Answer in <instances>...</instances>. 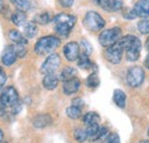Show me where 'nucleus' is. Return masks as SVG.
<instances>
[{
    "mask_svg": "<svg viewBox=\"0 0 149 143\" xmlns=\"http://www.w3.org/2000/svg\"><path fill=\"white\" fill-rule=\"evenodd\" d=\"M118 42L123 47L127 61L135 62V61L139 60L140 53H141V41L138 37L131 36V35L122 37L118 40Z\"/></svg>",
    "mask_w": 149,
    "mask_h": 143,
    "instance_id": "f257e3e1",
    "label": "nucleus"
},
{
    "mask_svg": "<svg viewBox=\"0 0 149 143\" xmlns=\"http://www.w3.org/2000/svg\"><path fill=\"white\" fill-rule=\"evenodd\" d=\"M53 24H54V30L58 36L67 37L71 32L72 28L76 24V17L70 14L61 13L53 18Z\"/></svg>",
    "mask_w": 149,
    "mask_h": 143,
    "instance_id": "f03ea898",
    "label": "nucleus"
},
{
    "mask_svg": "<svg viewBox=\"0 0 149 143\" xmlns=\"http://www.w3.org/2000/svg\"><path fill=\"white\" fill-rule=\"evenodd\" d=\"M61 41L55 36H46L42 37L38 40L35 45V52L37 55L44 56L52 54L56 48L60 46Z\"/></svg>",
    "mask_w": 149,
    "mask_h": 143,
    "instance_id": "7ed1b4c3",
    "label": "nucleus"
},
{
    "mask_svg": "<svg viewBox=\"0 0 149 143\" xmlns=\"http://www.w3.org/2000/svg\"><path fill=\"white\" fill-rule=\"evenodd\" d=\"M83 24L84 26L88 30V31H92V32H96V31H100L104 28V19L103 17L96 13V12H88L86 13V15L84 16V19H83Z\"/></svg>",
    "mask_w": 149,
    "mask_h": 143,
    "instance_id": "20e7f679",
    "label": "nucleus"
},
{
    "mask_svg": "<svg viewBox=\"0 0 149 143\" xmlns=\"http://www.w3.org/2000/svg\"><path fill=\"white\" fill-rule=\"evenodd\" d=\"M122 38V30L120 28H111L102 31L99 36V42L103 47H109L116 44Z\"/></svg>",
    "mask_w": 149,
    "mask_h": 143,
    "instance_id": "39448f33",
    "label": "nucleus"
},
{
    "mask_svg": "<svg viewBox=\"0 0 149 143\" xmlns=\"http://www.w3.org/2000/svg\"><path fill=\"white\" fill-rule=\"evenodd\" d=\"M0 102L5 108L15 107L19 102V93L13 86L5 87L0 94Z\"/></svg>",
    "mask_w": 149,
    "mask_h": 143,
    "instance_id": "423d86ee",
    "label": "nucleus"
},
{
    "mask_svg": "<svg viewBox=\"0 0 149 143\" xmlns=\"http://www.w3.org/2000/svg\"><path fill=\"white\" fill-rule=\"evenodd\" d=\"M145 80V70L141 67H132L126 73V84L130 87H139Z\"/></svg>",
    "mask_w": 149,
    "mask_h": 143,
    "instance_id": "0eeeda50",
    "label": "nucleus"
},
{
    "mask_svg": "<svg viewBox=\"0 0 149 143\" xmlns=\"http://www.w3.org/2000/svg\"><path fill=\"white\" fill-rule=\"evenodd\" d=\"M123 53H124V49L120 46V44L117 41L116 44L107 47L104 55H106V58L108 62H110L112 64H118V63H120V61L123 58Z\"/></svg>",
    "mask_w": 149,
    "mask_h": 143,
    "instance_id": "6e6552de",
    "label": "nucleus"
},
{
    "mask_svg": "<svg viewBox=\"0 0 149 143\" xmlns=\"http://www.w3.org/2000/svg\"><path fill=\"white\" fill-rule=\"evenodd\" d=\"M61 64V58L60 55L55 53H52L48 55V57L46 58V61L42 63L41 68H40V72L46 74V73H53L55 72Z\"/></svg>",
    "mask_w": 149,
    "mask_h": 143,
    "instance_id": "1a4fd4ad",
    "label": "nucleus"
},
{
    "mask_svg": "<svg viewBox=\"0 0 149 143\" xmlns=\"http://www.w3.org/2000/svg\"><path fill=\"white\" fill-rule=\"evenodd\" d=\"M17 58L19 57H17V54L15 51V46L14 45L6 46V48L3 49L2 55H1V63L6 67H10L16 62Z\"/></svg>",
    "mask_w": 149,
    "mask_h": 143,
    "instance_id": "9d476101",
    "label": "nucleus"
},
{
    "mask_svg": "<svg viewBox=\"0 0 149 143\" xmlns=\"http://www.w3.org/2000/svg\"><path fill=\"white\" fill-rule=\"evenodd\" d=\"M63 54L69 62H74L79 57V45L76 41H70L63 47Z\"/></svg>",
    "mask_w": 149,
    "mask_h": 143,
    "instance_id": "9b49d317",
    "label": "nucleus"
},
{
    "mask_svg": "<svg viewBox=\"0 0 149 143\" xmlns=\"http://www.w3.org/2000/svg\"><path fill=\"white\" fill-rule=\"evenodd\" d=\"M79 88H80V80L76 77L63 81V93L65 95H72L77 93Z\"/></svg>",
    "mask_w": 149,
    "mask_h": 143,
    "instance_id": "f8f14e48",
    "label": "nucleus"
},
{
    "mask_svg": "<svg viewBox=\"0 0 149 143\" xmlns=\"http://www.w3.org/2000/svg\"><path fill=\"white\" fill-rule=\"evenodd\" d=\"M136 16L141 18L149 17V0H139L133 8Z\"/></svg>",
    "mask_w": 149,
    "mask_h": 143,
    "instance_id": "ddd939ff",
    "label": "nucleus"
},
{
    "mask_svg": "<svg viewBox=\"0 0 149 143\" xmlns=\"http://www.w3.org/2000/svg\"><path fill=\"white\" fill-rule=\"evenodd\" d=\"M58 81H60V78L56 76L55 72L46 73L44 79H42V86H44V88H46L47 90H53L57 87Z\"/></svg>",
    "mask_w": 149,
    "mask_h": 143,
    "instance_id": "4468645a",
    "label": "nucleus"
},
{
    "mask_svg": "<svg viewBox=\"0 0 149 143\" xmlns=\"http://www.w3.org/2000/svg\"><path fill=\"white\" fill-rule=\"evenodd\" d=\"M51 124H52V117L48 113H40V115H37L32 119V125L36 128H39V129L45 128Z\"/></svg>",
    "mask_w": 149,
    "mask_h": 143,
    "instance_id": "2eb2a0df",
    "label": "nucleus"
},
{
    "mask_svg": "<svg viewBox=\"0 0 149 143\" xmlns=\"http://www.w3.org/2000/svg\"><path fill=\"white\" fill-rule=\"evenodd\" d=\"M8 38L14 45H26L28 44V38L24 36L19 30H10L8 32Z\"/></svg>",
    "mask_w": 149,
    "mask_h": 143,
    "instance_id": "dca6fc26",
    "label": "nucleus"
},
{
    "mask_svg": "<svg viewBox=\"0 0 149 143\" xmlns=\"http://www.w3.org/2000/svg\"><path fill=\"white\" fill-rule=\"evenodd\" d=\"M122 7H123L122 0H104L103 3L101 5V8L107 12H117L120 10Z\"/></svg>",
    "mask_w": 149,
    "mask_h": 143,
    "instance_id": "f3484780",
    "label": "nucleus"
},
{
    "mask_svg": "<svg viewBox=\"0 0 149 143\" xmlns=\"http://www.w3.org/2000/svg\"><path fill=\"white\" fill-rule=\"evenodd\" d=\"M10 19L13 22V24H15L16 26H24V24L26 23V14L23 10L17 9L15 13H12Z\"/></svg>",
    "mask_w": 149,
    "mask_h": 143,
    "instance_id": "a211bd4d",
    "label": "nucleus"
},
{
    "mask_svg": "<svg viewBox=\"0 0 149 143\" xmlns=\"http://www.w3.org/2000/svg\"><path fill=\"white\" fill-rule=\"evenodd\" d=\"M112 100L117 107L123 109V108H125V104H126V94L122 90H115L113 95H112Z\"/></svg>",
    "mask_w": 149,
    "mask_h": 143,
    "instance_id": "6ab92c4d",
    "label": "nucleus"
},
{
    "mask_svg": "<svg viewBox=\"0 0 149 143\" xmlns=\"http://www.w3.org/2000/svg\"><path fill=\"white\" fill-rule=\"evenodd\" d=\"M23 28H24L23 29V35L26 37L28 39L35 38L36 35L38 33V28L35 22H26Z\"/></svg>",
    "mask_w": 149,
    "mask_h": 143,
    "instance_id": "aec40b11",
    "label": "nucleus"
},
{
    "mask_svg": "<svg viewBox=\"0 0 149 143\" xmlns=\"http://www.w3.org/2000/svg\"><path fill=\"white\" fill-rule=\"evenodd\" d=\"M86 134H87V140H99L100 139V126L99 124H94V125L86 126Z\"/></svg>",
    "mask_w": 149,
    "mask_h": 143,
    "instance_id": "412c9836",
    "label": "nucleus"
},
{
    "mask_svg": "<svg viewBox=\"0 0 149 143\" xmlns=\"http://www.w3.org/2000/svg\"><path fill=\"white\" fill-rule=\"evenodd\" d=\"M83 123L85 126L94 125V124H99L100 123V116L96 112H87L84 115L83 117Z\"/></svg>",
    "mask_w": 149,
    "mask_h": 143,
    "instance_id": "4be33fe9",
    "label": "nucleus"
},
{
    "mask_svg": "<svg viewBox=\"0 0 149 143\" xmlns=\"http://www.w3.org/2000/svg\"><path fill=\"white\" fill-rule=\"evenodd\" d=\"M77 61H78V67L84 69V70H87V69H90L93 65L91 60H90V57H88V54L86 53L79 54V57H78Z\"/></svg>",
    "mask_w": 149,
    "mask_h": 143,
    "instance_id": "5701e85b",
    "label": "nucleus"
},
{
    "mask_svg": "<svg viewBox=\"0 0 149 143\" xmlns=\"http://www.w3.org/2000/svg\"><path fill=\"white\" fill-rule=\"evenodd\" d=\"M76 76H77V70L72 67H67L60 73V80L65 81V80H69L71 78H74Z\"/></svg>",
    "mask_w": 149,
    "mask_h": 143,
    "instance_id": "b1692460",
    "label": "nucleus"
},
{
    "mask_svg": "<svg viewBox=\"0 0 149 143\" xmlns=\"http://www.w3.org/2000/svg\"><path fill=\"white\" fill-rule=\"evenodd\" d=\"M100 85V79H99V76L96 72H93L91 73L87 79H86V86L88 88H96L97 86Z\"/></svg>",
    "mask_w": 149,
    "mask_h": 143,
    "instance_id": "393cba45",
    "label": "nucleus"
},
{
    "mask_svg": "<svg viewBox=\"0 0 149 143\" xmlns=\"http://www.w3.org/2000/svg\"><path fill=\"white\" fill-rule=\"evenodd\" d=\"M33 22L37 23V24H40V25H45V24H47V23L51 22V15L47 12L37 14L35 16V18H33Z\"/></svg>",
    "mask_w": 149,
    "mask_h": 143,
    "instance_id": "a878e982",
    "label": "nucleus"
},
{
    "mask_svg": "<svg viewBox=\"0 0 149 143\" xmlns=\"http://www.w3.org/2000/svg\"><path fill=\"white\" fill-rule=\"evenodd\" d=\"M15 7L16 9H19V10H23V12H28L30 9V2L28 0H9Z\"/></svg>",
    "mask_w": 149,
    "mask_h": 143,
    "instance_id": "bb28decb",
    "label": "nucleus"
},
{
    "mask_svg": "<svg viewBox=\"0 0 149 143\" xmlns=\"http://www.w3.org/2000/svg\"><path fill=\"white\" fill-rule=\"evenodd\" d=\"M65 112H67V116H68L69 118H71V119H78V118H80V116H81V109L76 107V106L69 107L67 109Z\"/></svg>",
    "mask_w": 149,
    "mask_h": 143,
    "instance_id": "cd10ccee",
    "label": "nucleus"
},
{
    "mask_svg": "<svg viewBox=\"0 0 149 143\" xmlns=\"http://www.w3.org/2000/svg\"><path fill=\"white\" fill-rule=\"evenodd\" d=\"M138 29L142 35H148L149 33V19L147 18H142L139 23H138Z\"/></svg>",
    "mask_w": 149,
    "mask_h": 143,
    "instance_id": "c85d7f7f",
    "label": "nucleus"
},
{
    "mask_svg": "<svg viewBox=\"0 0 149 143\" xmlns=\"http://www.w3.org/2000/svg\"><path fill=\"white\" fill-rule=\"evenodd\" d=\"M74 139L78 141V142H85L87 140V134H86V129H81V128H78L74 131Z\"/></svg>",
    "mask_w": 149,
    "mask_h": 143,
    "instance_id": "c756f323",
    "label": "nucleus"
},
{
    "mask_svg": "<svg viewBox=\"0 0 149 143\" xmlns=\"http://www.w3.org/2000/svg\"><path fill=\"white\" fill-rule=\"evenodd\" d=\"M104 140H106V142H108V143L120 142V141H119V136H118L117 134H115V133H110V134H108V135L104 137Z\"/></svg>",
    "mask_w": 149,
    "mask_h": 143,
    "instance_id": "7c9ffc66",
    "label": "nucleus"
},
{
    "mask_svg": "<svg viewBox=\"0 0 149 143\" xmlns=\"http://www.w3.org/2000/svg\"><path fill=\"white\" fill-rule=\"evenodd\" d=\"M15 46V51L17 54V57H24L26 54V49H25V45H14Z\"/></svg>",
    "mask_w": 149,
    "mask_h": 143,
    "instance_id": "2f4dec72",
    "label": "nucleus"
},
{
    "mask_svg": "<svg viewBox=\"0 0 149 143\" xmlns=\"http://www.w3.org/2000/svg\"><path fill=\"white\" fill-rule=\"evenodd\" d=\"M6 81H7V74L0 68V90H3V87L6 85Z\"/></svg>",
    "mask_w": 149,
    "mask_h": 143,
    "instance_id": "473e14b6",
    "label": "nucleus"
},
{
    "mask_svg": "<svg viewBox=\"0 0 149 143\" xmlns=\"http://www.w3.org/2000/svg\"><path fill=\"white\" fill-rule=\"evenodd\" d=\"M81 46L84 47V53H86V54H90L92 53V46L90 45V42L87 41V40H81Z\"/></svg>",
    "mask_w": 149,
    "mask_h": 143,
    "instance_id": "72a5a7b5",
    "label": "nucleus"
},
{
    "mask_svg": "<svg viewBox=\"0 0 149 143\" xmlns=\"http://www.w3.org/2000/svg\"><path fill=\"white\" fill-rule=\"evenodd\" d=\"M74 0H58V3L63 7V8H70L74 5Z\"/></svg>",
    "mask_w": 149,
    "mask_h": 143,
    "instance_id": "f704fd0d",
    "label": "nucleus"
},
{
    "mask_svg": "<svg viewBox=\"0 0 149 143\" xmlns=\"http://www.w3.org/2000/svg\"><path fill=\"white\" fill-rule=\"evenodd\" d=\"M84 104H85L84 101H83L81 99H79V97H77V99H74V100H72V106H76V107H78L81 109V108L84 107Z\"/></svg>",
    "mask_w": 149,
    "mask_h": 143,
    "instance_id": "c9c22d12",
    "label": "nucleus"
},
{
    "mask_svg": "<svg viewBox=\"0 0 149 143\" xmlns=\"http://www.w3.org/2000/svg\"><path fill=\"white\" fill-rule=\"evenodd\" d=\"M108 128L107 127H100V139H104L108 135Z\"/></svg>",
    "mask_w": 149,
    "mask_h": 143,
    "instance_id": "e433bc0d",
    "label": "nucleus"
},
{
    "mask_svg": "<svg viewBox=\"0 0 149 143\" xmlns=\"http://www.w3.org/2000/svg\"><path fill=\"white\" fill-rule=\"evenodd\" d=\"M6 115V108L3 107L2 104H1V102H0V117H2V116H5Z\"/></svg>",
    "mask_w": 149,
    "mask_h": 143,
    "instance_id": "4c0bfd02",
    "label": "nucleus"
},
{
    "mask_svg": "<svg viewBox=\"0 0 149 143\" xmlns=\"http://www.w3.org/2000/svg\"><path fill=\"white\" fill-rule=\"evenodd\" d=\"M103 1H104V0H92V2L95 3L96 6H99V7H101V5L103 3Z\"/></svg>",
    "mask_w": 149,
    "mask_h": 143,
    "instance_id": "58836bf2",
    "label": "nucleus"
},
{
    "mask_svg": "<svg viewBox=\"0 0 149 143\" xmlns=\"http://www.w3.org/2000/svg\"><path fill=\"white\" fill-rule=\"evenodd\" d=\"M145 65H146V68L149 70V54L147 55V57H146V60H145Z\"/></svg>",
    "mask_w": 149,
    "mask_h": 143,
    "instance_id": "ea45409f",
    "label": "nucleus"
},
{
    "mask_svg": "<svg viewBox=\"0 0 149 143\" xmlns=\"http://www.w3.org/2000/svg\"><path fill=\"white\" fill-rule=\"evenodd\" d=\"M2 140H3V132H2V129L0 128V142H2Z\"/></svg>",
    "mask_w": 149,
    "mask_h": 143,
    "instance_id": "a19ab883",
    "label": "nucleus"
},
{
    "mask_svg": "<svg viewBox=\"0 0 149 143\" xmlns=\"http://www.w3.org/2000/svg\"><path fill=\"white\" fill-rule=\"evenodd\" d=\"M2 8H3V0H0V13H1Z\"/></svg>",
    "mask_w": 149,
    "mask_h": 143,
    "instance_id": "79ce46f5",
    "label": "nucleus"
},
{
    "mask_svg": "<svg viewBox=\"0 0 149 143\" xmlns=\"http://www.w3.org/2000/svg\"><path fill=\"white\" fill-rule=\"evenodd\" d=\"M146 48H147V51L149 52V38L147 39V41H146Z\"/></svg>",
    "mask_w": 149,
    "mask_h": 143,
    "instance_id": "37998d69",
    "label": "nucleus"
},
{
    "mask_svg": "<svg viewBox=\"0 0 149 143\" xmlns=\"http://www.w3.org/2000/svg\"><path fill=\"white\" fill-rule=\"evenodd\" d=\"M148 135H149V131H148Z\"/></svg>",
    "mask_w": 149,
    "mask_h": 143,
    "instance_id": "c03bdc74",
    "label": "nucleus"
}]
</instances>
